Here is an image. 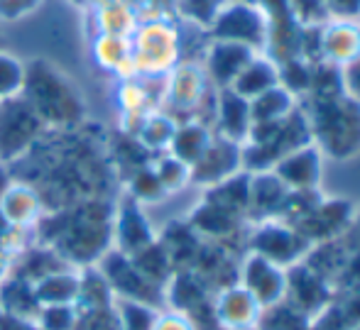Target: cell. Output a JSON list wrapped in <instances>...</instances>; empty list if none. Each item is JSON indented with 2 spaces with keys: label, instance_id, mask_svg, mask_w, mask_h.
<instances>
[{
  "label": "cell",
  "instance_id": "52a82bcc",
  "mask_svg": "<svg viewBox=\"0 0 360 330\" xmlns=\"http://www.w3.org/2000/svg\"><path fill=\"white\" fill-rule=\"evenodd\" d=\"M351 218L353 206L348 201H316L292 225L314 245V242L336 240L343 230H348Z\"/></svg>",
  "mask_w": 360,
  "mask_h": 330
},
{
  "label": "cell",
  "instance_id": "f1b7e54d",
  "mask_svg": "<svg viewBox=\"0 0 360 330\" xmlns=\"http://www.w3.org/2000/svg\"><path fill=\"white\" fill-rule=\"evenodd\" d=\"M323 5H326V10H333L346 20L360 15V0H323Z\"/></svg>",
  "mask_w": 360,
  "mask_h": 330
},
{
  "label": "cell",
  "instance_id": "ac0fdd59",
  "mask_svg": "<svg viewBox=\"0 0 360 330\" xmlns=\"http://www.w3.org/2000/svg\"><path fill=\"white\" fill-rule=\"evenodd\" d=\"M115 235H118V245L123 247V250H118V252H123V255H128V257L138 255L140 250L152 245L150 225H147L145 216L140 213V208L135 206V203H128V206L120 211Z\"/></svg>",
  "mask_w": 360,
  "mask_h": 330
},
{
  "label": "cell",
  "instance_id": "d4e9b609",
  "mask_svg": "<svg viewBox=\"0 0 360 330\" xmlns=\"http://www.w3.org/2000/svg\"><path fill=\"white\" fill-rule=\"evenodd\" d=\"M152 171H155V176L160 179V184H162V189H165V194H169V191L184 189V186L191 181V169L184 164V161L176 159L174 154L162 157V159L157 161V166Z\"/></svg>",
  "mask_w": 360,
  "mask_h": 330
},
{
  "label": "cell",
  "instance_id": "2e32d148",
  "mask_svg": "<svg viewBox=\"0 0 360 330\" xmlns=\"http://www.w3.org/2000/svg\"><path fill=\"white\" fill-rule=\"evenodd\" d=\"M42 201L30 186L13 184L0 194V220L8 227H27L39 218Z\"/></svg>",
  "mask_w": 360,
  "mask_h": 330
},
{
  "label": "cell",
  "instance_id": "4fadbf2b",
  "mask_svg": "<svg viewBox=\"0 0 360 330\" xmlns=\"http://www.w3.org/2000/svg\"><path fill=\"white\" fill-rule=\"evenodd\" d=\"M360 57V25L338 20L321 29V62L346 66Z\"/></svg>",
  "mask_w": 360,
  "mask_h": 330
},
{
  "label": "cell",
  "instance_id": "30bf717a",
  "mask_svg": "<svg viewBox=\"0 0 360 330\" xmlns=\"http://www.w3.org/2000/svg\"><path fill=\"white\" fill-rule=\"evenodd\" d=\"M240 166H243V147L233 140H226V137H214L209 150L191 166V181L204 186H216L221 181L236 176Z\"/></svg>",
  "mask_w": 360,
  "mask_h": 330
},
{
  "label": "cell",
  "instance_id": "7a4b0ae2",
  "mask_svg": "<svg viewBox=\"0 0 360 330\" xmlns=\"http://www.w3.org/2000/svg\"><path fill=\"white\" fill-rule=\"evenodd\" d=\"M22 95L42 123H69L81 110L72 84L47 64H34L32 69H27Z\"/></svg>",
  "mask_w": 360,
  "mask_h": 330
},
{
  "label": "cell",
  "instance_id": "8992f818",
  "mask_svg": "<svg viewBox=\"0 0 360 330\" xmlns=\"http://www.w3.org/2000/svg\"><path fill=\"white\" fill-rule=\"evenodd\" d=\"M240 284L257 298L262 311L277 306L287 298V269L255 255V252H250L243 262Z\"/></svg>",
  "mask_w": 360,
  "mask_h": 330
},
{
  "label": "cell",
  "instance_id": "5bb4252c",
  "mask_svg": "<svg viewBox=\"0 0 360 330\" xmlns=\"http://www.w3.org/2000/svg\"><path fill=\"white\" fill-rule=\"evenodd\" d=\"M81 274L64 272V269H52V272L39 274L32 282V293L39 306H64L72 303L76 306L81 293Z\"/></svg>",
  "mask_w": 360,
  "mask_h": 330
},
{
  "label": "cell",
  "instance_id": "ffe728a7",
  "mask_svg": "<svg viewBox=\"0 0 360 330\" xmlns=\"http://www.w3.org/2000/svg\"><path fill=\"white\" fill-rule=\"evenodd\" d=\"M294 108H297L294 95L289 93L285 86L277 84L275 88L265 91L262 95L250 100V120H252V125L277 123V120L287 118Z\"/></svg>",
  "mask_w": 360,
  "mask_h": 330
},
{
  "label": "cell",
  "instance_id": "f546056e",
  "mask_svg": "<svg viewBox=\"0 0 360 330\" xmlns=\"http://www.w3.org/2000/svg\"><path fill=\"white\" fill-rule=\"evenodd\" d=\"M10 264H8V260H5L3 255H0V286H3V282L8 279V274H10Z\"/></svg>",
  "mask_w": 360,
  "mask_h": 330
},
{
  "label": "cell",
  "instance_id": "cb8c5ba5",
  "mask_svg": "<svg viewBox=\"0 0 360 330\" xmlns=\"http://www.w3.org/2000/svg\"><path fill=\"white\" fill-rule=\"evenodd\" d=\"M79 326V311L72 303L64 306H39L34 316V328L39 330H76Z\"/></svg>",
  "mask_w": 360,
  "mask_h": 330
},
{
  "label": "cell",
  "instance_id": "d6986e66",
  "mask_svg": "<svg viewBox=\"0 0 360 330\" xmlns=\"http://www.w3.org/2000/svg\"><path fill=\"white\" fill-rule=\"evenodd\" d=\"M211 140H214V135H211L206 125H201V123L176 125V132H174V137H172L169 152L191 169V166L201 159V154L209 150Z\"/></svg>",
  "mask_w": 360,
  "mask_h": 330
},
{
  "label": "cell",
  "instance_id": "44dd1931",
  "mask_svg": "<svg viewBox=\"0 0 360 330\" xmlns=\"http://www.w3.org/2000/svg\"><path fill=\"white\" fill-rule=\"evenodd\" d=\"M206 76L194 66H184L174 74L169 86V98L176 108H196L204 98Z\"/></svg>",
  "mask_w": 360,
  "mask_h": 330
},
{
  "label": "cell",
  "instance_id": "7c38bea8",
  "mask_svg": "<svg viewBox=\"0 0 360 330\" xmlns=\"http://www.w3.org/2000/svg\"><path fill=\"white\" fill-rule=\"evenodd\" d=\"M252 57H255V49L245 47V44L216 39L214 47L209 49L206 69H209L211 81H216V84L223 86V88H231L236 76L245 69Z\"/></svg>",
  "mask_w": 360,
  "mask_h": 330
},
{
  "label": "cell",
  "instance_id": "7402d4cb",
  "mask_svg": "<svg viewBox=\"0 0 360 330\" xmlns=\"http://www.w3.org/2000/svg\"><path fill=\"white\" fill-rule=\"evenodd\" d=\"M115 328L118 330H152L160 308L150 303L130 301V298H115Z\"/></svg>",
  "mask_w": 360,
  "mask_h": 330
},
{
  "label": "cell",
  "instance_id": "277c9868",
  "mask_svg": "<svg viewBox=\"0 0 360 330\" xmlns=\"http://www.w3.org/2000/svg\"><path fill=\"white\" fill-rule=\"evenodd\" d=\"M42 120L25 95L0 100V161H13L30 150L42 132Z\"/></svg>",
  "mask_w": 360,
  "mask_h": 330
},
{
  "label": "cell",
  "instance_id": "4316f807",
  "mask_svg": "<svg viewBox=\"0 0 360 330\" xmlns=\"http://www.w3.org/2000/svg\"><path fill=\"white\" fill-rule=\"evenodd\" d=\"M152 330H196V326L181 311H160L152 323Z\"/></svg>",
  "mask_w": 360,
  "mask_h": 330
},
{
  "label": "cell",
  "instance_id": "e0dca14e",
  "mask_svg": "<svg viewBox=\"0 0 360 330\" xmlns=\"http://www.w3.org/2000/svg\"><path fill=\"white\" fill-rule=\"evenodd\" d=\"M277 84H280V69H277L275 59L257 57L255 54L245 69L236 76V81L231 84V91L240 95V98L252 100L265 93V91L275 88Z\"/></svg>",
  "mask_w": 360,
  "mask_h": 330
},
{
  "label": "cell",
  "instance_id": "6da1fadb",
  "mask_svg": "<svg viewBox=\"0 0 360 330\" xmlns=\"http://www.w3.org/2000/svg\"><path fill=\"white\" fill-rule=\"evenodd\" d=\"M307 123L314 145L333 159H351L360 152V103L351 95L311 98Z\"/></svg>",
  "mask_w": 360,
  "mask_h": 330
},
{
  "label": "cell",
  "instance_id": "484cf974",
  "mask_svg": "<svg viewBox=\"0 0 360 330\" xmlns=\"http://www.w3.org/2000/svg\"><path fill=\"white\" fill-rule=\"evenodd\" d=\"M25 74H27V69L20 64V59L0 52V100L15 98L22 93Z\"/></svg>",
  "mask_w": 360,
  "mask_h": 330
},
{
  "label": "cell",
  "instance_id": "83f0119b",
  "mask_svg": "<svg viewBox=\"0 0 360 330\" xmlns=\"http://www.w3.org/2000/svg\"><path fill=\"white\" fill-rule=\"evenodd\" d=\"M341 81H343V93L351 95L353 100L360 103V57L346 66H341Z\"/></svg>",
  "mask_w": 360,
  "mask_h": 330
},
{
  "label": "cell",
  "instance_id": "603a6c76",
  "mask_svg": "<svg viewBox=\"0 0 360 330\" xmlns=\"http://www.w3.org/2000/svg\"><path fill=\"white\" fill-rule=\"evenodd\" d=\"M176 132V123L167 115H147L140 125V142L147 150H167Z\"/></svg>",
  "mask_w": 360,
  "mask_h": 330
},
{
  "label": "cell",
  "instance_id": "9a60e30c",
  "mask_svg": "<svg viewBox=\"0 0 360 330\" xmlns=\"http://www.w3.org/2000/svg\"><path fill=\"white\" fill-rule=\"evenodd\" d=\"M216 120H218V128H221V137L243 145L248 140V132H250L252 125L250 100L240 98L231 88H223L216 103Z\"/></svg>",
  "mask_w": 360,
  "mask_h": 330
},
{
  "label": "cell",
  "instance_id": "8fae6325",
  "mask_svg": "<svg viewBox=\"0 0 360 330\" xmlns=\"http://www.w3.org/2000/svg\"><path fill=\"white\" fill-rule=\"evenodd\" d=\"M328 296H331L328 282L307 262H299L287 269V301L307 318L316 311H323Z\"/></svg>",
  "mask_w": 360,
  "mask_h": 330
},
{
  "label": "cell",
  "instance_id": "5b68a950",
  "mask_svg": "<svg viewBox=\"0 0 360 330\" xmlns=\"http://www.w3.org/2000/svg\"><path fill=\"white\" fill-rule=\"evenodd\" d=\"M216 37L226 42H238L255 49L270 39V22L257 8L243 3H236L231 8L221 10L216 18Z\"/></svg>",
  "mask_w": 360,
  "mask_h": 330
},
{
  "label": "cell",
  "instance_id": "3957f363",
  "mask_svg": "<svg viewBox=\"0 0 360 330\" xmlns=\"http://www.w3.org/2000/svg\"><path fill=\"white\" fill-rule=\"evenodd\" d=\"M250 247H252L250 252H255V255L289 269L302 260H307L309 250H311V242L292 223L280 220V218H267L252 232Z\"/></svg>",
  "mask_w": 360,
  "mask_h": 330
},
{
  "label": "cell",
  "instance_id": "9c48e42d",
  "mask_svg": "<svg viewBox=\"0 0 360 330\" xmlns=\"http://www.w3.org/2000/svg\"><path fill=\"white\" fill-rule=\"evenodd\" d=\"M321 169H323V157L314 142L299 147V150L289 152L282 157L275 166L272 174L287 186L289 191H316L321 184Z\"/></svg>",
  "mask_w": 360,
  "mask_h": 330
},
{
  "label": "cell",
  "instance_id": "ba28073f",
  "mask_svg": "<svg viewBox=\"0 0 360 330\" xmlns=\"http://www.w3.org/2000/svg\"><path fill=\"white\" fill-rule=\"evenodd\" d=\"M262 306L243 284L218 291L214 301V321L221 330H257Z\"/></svg>",
  "mask_w": 360,
  "mask_h": 330
}]
</instances>
